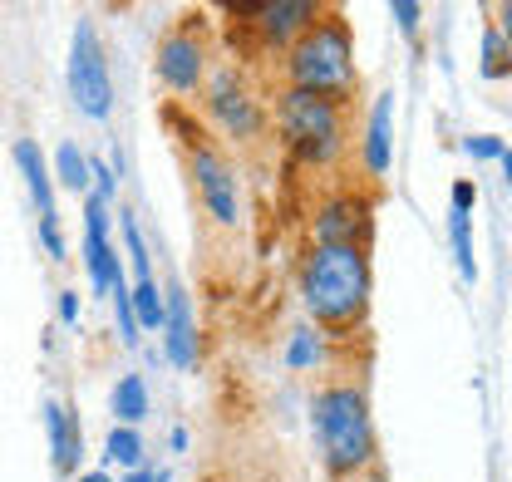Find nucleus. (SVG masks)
<instances>
[{
  "label": "nucleus",
  "instance_id": "31",
  "mask_svg": "<svg viewBox=\"0 0 512 482\" xmlns=\"http://www.w3.org/2000/svg\"><path fill=\"white\" fill-rule=\"evenodd\" d=\"M503 163H508V182H512V153H503Z\"/></svg>",
  "mask_w": 512,
  "mask_h": 482
},
{
  "label": "nucleus",
  "instance_id": "21",
  "mask_svg": "<svg viewBox=\"0 0 512 482\" xmlns=\"http://www.w3.org/2000/svg\"><path fill=\"white\" fill-rule=\"evenodd\" d=\"M109 458H114V463H128V468H138L143 443H138V433H133V428H114V438H109Z\"/></svg>",
  "mask_w": 512,
  "mask_h": 482
},
{
  "label": "nucleus",
  "instance_id": "12",
  "mask_svg": "<svg viewBox=\"0 0 512 482\" xmlns=\"http://www.w3.org/2000/svg\"><path fill=\"white\" fill-rule=\"evenodd\" d=\"M15 163H20L25 187H30V197H35V212H40V217H55V187H50V168H45L40 143H35V138H20V143H15Z\"/></svg>",
  "mask_w": 512,
  "mask_h": 482
},
{
  "label": "nucleus",
  "instance_id": "20",
  "mask_svg": "<svg viewBox=\"0 0 512 482\" xmlns=\"http://www.w3.org/2000/svg\"><path fill=\"white\" fill-rule=\"evenodd\" d=\"M133 305H138V325H143V330H158V325H163V301H158V286H153V281H138Z\"/></svg>",
  "mask_w": 512,
  "mask_h": 482
},
{
  "label": "nucleus",
  "instance_id": "23",
  "mask_svg": "<svg viewBox=\"0 0 512 482\" xmlns=\"http://www.w3.org/2000/svg\"><path fill=\"white\" fill-rule=\"evenodd\" d=\"M40 237H45V246H50V256L64 261V237H60V222H55V217H40Z\"/></svg>",
  "mask_w": 512,
  "mask_h": 482
},
{
  "label": "nucleus",
  "instance_id": "26",
  "mask_svg": "<svg viewBox=\"0 0 512 482\" xmlns=\"http://www.w3.org/2000/svg\"><path fill=\"white\" fill-rule=\"evenodd\" d=\"M498 30H503V40H508V50H512V0L498 5Z\"/></svg>",
  "mask_w": 512,
  "mask_h": 482
},
{
  "label": "nucleus",
  "instance_id": "28",
  "mask_svg": "<svg viewBox=\"0 0 512 482\" xmlns=\"http://www.w3.org/2000/svg\"><path fill=\"white\" fill-rule=\"evenodd\" d=\"M60 315H64V320H74V315H79V301H74V296H64V301H60Z\"/></svg>",
  "mask_w": 512,
  "mask_h": 482
},
{
  "label": "nucleus",
  "instance_id": "27",
  "mask_svg": "<svg viewBox=\"0 0 512 482\" xmlns=\"http://www.w3.org/2000/svg\"><path fill=\"white\" fill-rule=\"evenodd\" d=\"M453 207H473V182H453Z\"/></svg>",
  "mask_w": 512,
  "mask_h": 482
},
{
  "label": "nucleus",
  "instance_id": "6",
  "mask_svg": "<svg viewBox=\"0 0 512 482\" xmlns=\"http://www.w3.org/2000/svg\"><path fill=\"white\" fill-rule=\"evenodd\" d=\"M192 182H197V192H202V207H207L222 227H232V222H237V182H232L227 163H222L212 148H197V153H192Z\"/></svg>",
  "mask_w": 512,
  "mask_h": 482
},
{
  "label": "nucleus",
  "instance_id": "32",
  "mask_svg": "<svg viewBox=\"0 0 512 482\" xmlns=\"http://www.w3.org/2000/svg\"><path fill=\"white\" fill-rule=\"evenodd\" d=\"M370 482H380V478H370Z\"/></svg>",
  "mask_w": 512,
  "mask_h": 482
},
{
  "label": "nucleus",
  "instance_id": "2",
  "mask_svg": "<svg viewBox=\"0 0 512 482\" xmlns=\"http://www.w3.org/2000/svg\"><path fill=\"white\" fill-rule=\"evenodd\" d=\"M316 443L325 453L330 478H350L360 468L375 463V423H370V404L360 389L340 384L325 389L316 399Z\"/></svg>",
  "mask_w": 512,
  "mask_h": 482
},
{
  "label": "nucleus",
  "instance_id": "19",
  "mask_svg": "<svg viewBox=\"0 0 512 482\" xmlns=\"http://www.w3.org/2000/svg\"><path fill=\"white\" fill-rule=\"evenodd\" d=\"M508 69H512L508 40H503V30H498V25H488V35H483V74H488V79H503Z\"/></svg>",
  "mask_w": 512,
  "mask_h": 482
},
{
  "label": "nucleus",
  "instance_id": "17",
  "mask_svg": "<svg viewBox=\"0 0 512 482\" xmlns=\"http://www.w3.org/2000/svg\"><path fill=\"white\" fill-rule=\"evenodd\" d=\"M114 414H119L124 423H138L143 414H148V389H143L138 374H128V379L114 384Z\"/></svg>",
  "mask_w": 512,
  "mask_h": 482
},
{
  "label": "nucleus",
  "instance_id": "5",
  "mask_svg": "<svg viewBox=\"0 0 512 482\" xmlns=\"http://www.w3.org/2000/svg\"><path fill=\"white\" fill-rule=\"evenodd\" d=\"M69 94H74L79 114H89V119H109V109H114V84H109L104 45H99V30H94L89 20L74 25V45H69Z\"/></svg>",
  "mask_w": 512,
  "mask_h": 482
},
{
  "label": "nucleus",
  "instance_id": "15",
  "mask_svg": "<svg viewBox=\"0 0 512 482\" xmlns=\"http://www.w3.org/2000/svg\"><path fill=\"white\" fill-rule=\"evenodd\" d=\"M45 423H50L55 468H60V473H74V463H79V428H74V414L60 409V404H50V409H45Z\"/></svg>",
  "mask_w": 512,
  "mask_h": 482
},
{
  "label": "nucleus",
  "instance_id": "7",
  "mask_svg": "<svg viewBox=\"0 0 512 482\" xmlns=\"http://www.w3.org/2000/svg\"><path fill=\"white\" fill-rule=\"evenodd\" d=\"M207 104H212V119L222 123L232 138H252L256 128H261V109H256L252 94L242 89L237 74H217L212 89H207Z\"/></svg>",
  "mask_w": 512,
  "mask_h": 482
},
{
  "label": "nucleus",
  "instance_id": "1",
  "mask_svg": "<svg viewBox=\"0 0 512 482\" xmlns=\"http://www.w3.org/2000/svg\"><path fill=\"white\" fill-rule=\"evenodd\" d=\"M301 296L306 310L330 330H350L365 305H370V261L365 246H340V241H320L301 266Z\"/></svg>",
  "mask_w": 512,
  "mask_h": 482
},
{
  "label": "nucleus",
  "instance_id": "9",
  "mask_svg": "<svg viewBox=\"0 0 512 482\" xmlns=\"http://www.w3.org/2000/svg\"><path fill=\"white\" fill-rule=\"evenodd\" d=\"M104 197L94 192L89 197V212H84V251H89V276H94V286L104 291V296H124V271H119V261H114V246L104 237Z\"/></svg>",
  "mask_w": 512,
  "mask_h": 482
},
{
  "label": "nucleus",
  "instance_id": "18",
  "mask_svg": "<svg viewBox=\"0 0 512 482\" xmlns=\"http://www.w3.org/2000/svg\"><path fill=\"white\" fill-rule=\"evenodd\" d=\"M55 168H60V182H64V187H74V192H89V163H84V153H79L74 143H60V153H55Z\"/></svg>",
  "mask_w": 512,
  "mask_h": 482
},
{
  "label": "nucleus",
  "instance_id": "13",
  "mask_svg": "<svg viewBox=\"0 0 512 482\" xmlns=\"http://www.w3.org/2000/svg\"><path fill=\"white\" fill-rule=\"evenodd\" d=\"M389 143H394V94H380L375 114H370V128H365V168L375 178L389 168Z\"/></svg>",
  "mask_w": 512,
  "mask_h": 482
},
{
  "label": "nucleus",
  "instance_id": "3",
  "mask_svg": "<svg viewBox=\"0 0 512 482\" xmlns=\"http://www.w3.org/2000/svg\"><path fill=\"white\" fill-rule=\"evenodd\" d=\"M291 89H306L320 99H345L355 89V60H350V35L340 20L320 15L316 25L291 45Z\"/></svg>",
  "mask_w": 512,
  "mask_h": 482
},
{
  "label": "nucleus",
  "instance_id": "11",
  "mask_svg": "<svg viewBox=\"0 0 512 482\" xmlns=\"http://www.w3.org/2000/svg\"><path fill=\"white\" fill-rule=\"evenodd\" d=\"M320 241H340V246H365V232H370V217L360 202H330L316 222Z\"/></svg>",
  "mask_w": 512,
  "mask_h": 482
},
{
  "label": "nucleus",
  "instance_id": "16",
  "mask_svg": "<svg viewBox=\"0 0 512 482\" xmlns=\"http://www.w3.org/2000/svg\"><path fill=\"white\" fill-rule=\"evenodd\" d=\"M448 241H453V261H458L463 281H478V256H473V217H468V207H453V212H448Z\"/></svg>",
  "mask_w": 512,
  "mask_h": 482
},
{
  "label": "nucleus",
  "instance_id": "8",
  "mask_svg": "<svg viewBox=\"0 0 512 482\" xmlns=\"http://www.w3.org/2000/svg\"><path fill=\"white\" fill-rule=\"evenodd\" d=\"M242 10L252 15L256 30L271 45H296L320 20V5H311V0H271V5H242Z\"/></svg>",
  "mask_w": 512,
  "mask_h": 482
},
{
  "label": "nucleus",
  "instance_id": "24",
  "mask_svg": "<svg viewBox=\"0 0 512 482\" xmlns=\"http://www.w3.org/2000/svg\"><path fill=\"white\" fill-rule=\"evenodd\" d=\"M468 153L473 158H503L508 148H503V138H468Z\"/></svg>",
  "mask_w": 512,
  "mask_h": 482
},
{
  "label": "nucleus",
  "instance_id": "29",
  "mask_svg": "<svg viewBox=\"0 0 512 482\" xmlns=\"http://www.w3.org/2000/svg\"><path fill=\"white\" fill-rule=\"evenodd\" d=\"M128 482H153V478H148V473H133V478H128Z\"/></svg>",
  "mask_w": 512,
  "mask_h": 482
},
{
  "label": "nucleus",
  "instance_id": "25",
  "mask_svg": "<svg viewBox=\"0 0 512 482\" xmlns=\"http://www.w3.org/2000/svg\"><path fill=\"white\" fill-rule=\"evenodd\" d=\"M394 20H399V30H414V25H419V5H409V0H394Z\"/></svg>",
  "mask_w": 512,
  "mask_h": 482
},
{
  "label": "nucleus",
  "instance_id": "14",
  "mask_svg": "<svg viewBox=\"0 0 512 482\" xmlns=\"http://www.w3.org/2000/svg\"><path fill=\"white\" fill-rule=\"evenodd\" d=\"M163 325H168V360H173V364H192L188 296H183V286H178V281L168 286V301H163Z\"/></svg>",
  "mask_w": 512,
  "mask_h": 482
},
{
  "label": "nucleus",
  "instance_id": "22",
  "mask_svg": "<svg viewBox=\"0 0 512 482\" xmlns=\"http://www.w3.org/2000/svg\"><path fill=\"white\" fill-rule=\"evenodd\" d=\"M286 360L296 364V369H306V364L320 360V340L316 330H296V340H291V350H286Z\"/></svg>",
  "mask_w": 512,
  "mask_h": 482
},
{
  "label": "nucleus",
  "instance_id": "4",
  "mask_svg": "<svg viewBox=\"0 0 512 482\" xmlns=\"http://www.w3.org/2000/svg\"><path fill=\"white\" fill-rule=\"evenodd\" d=\"M276 119H281V133H286L291 153L306 158V163H330L340 153V143H345L340 109L330 99H320V94H306V89H286Z\"/></svg>",
  "mask_w": 512,
  "mask_h": 482
},
{
  "label": "nucleus",
  "instance_id": "10",
  "mask_svg": "<svg viewBox=\"0 0 512 482\" xmlns=\"http://www.w3.org/2000/svg\"><path fill=\"white\" fill-rule=\"evenodd\" d=\"M158 79L178 94H188L202 84V45L192 35H168L158 50Z\"/></svg>",
  "mask_w": 512,
  "mask_h": 482
},
{
  "label": "nucleus",
  "instance_id": "30",
  "mask_svg": "<svg viewBox=\"0 0 512 482\" xmlns=\"http://www.w3.org/2000/svg\"><path fill=\"white\" fill-rule=\"evenodd\" d=\"M84 482H109V478H104V473H89V478H84Z\"/></svg>",
  "mask_w": 512,
  "mask_h": 482
}]
</instances>
